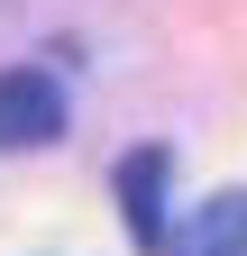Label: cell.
<instances>
[{
    "label": "cell",
    "instance_id": "1",
    "mask_svg": "<svg viewBox=\"0 0 247 256\" xmlns=\"http://www.w3.org/2000/svg\"><path fill=\"white\" fill-rule=\"evenodd\" d=\"M64 138V92H55L46 64H10L0 74V146L28 156V146H55Z\"/></svg>",
    "mask_w": 247,
    "mask_h": 256
},
{
    "label": "cell",
    "instance_id": "2",
    "mask_svg": "<svg viewBox=\"0 0 247 256\" xmlns=\"http://www.w3.org/2000/svg\"><path fill=\"white\" fill-rule=\"evenodd\" d=\"M165 146H138L128 165H119V210H128V238L138 247H165L174 229H165Z\"/></svg>",
    "mask_w": 247,
    "mask_h": 256
},
{
    "label": "cell",
    "instance_id": "3",
    "mask_svg": "<svg viewBox=\"0 0 247 256\" xmlns=\"http://www.w3.org/2000/svg\"><path fill=\"white\" fill-rule=\"evenodd\" d=\"M165 247L174 256H247V192H210Z\"/></svg>",
    "mask_w": 247,
    "mask_h": 256
}]
</instances>
